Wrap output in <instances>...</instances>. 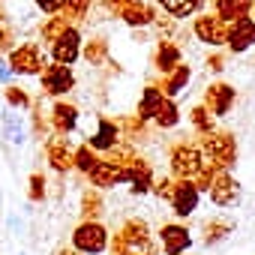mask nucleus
Segmentation results:
<instances>
[{
	"instance_id": "f3484780",
	"label": "nucleus",
	"mask_w": 255,
	"mask_h": 255,
	"mask_svg": "<svg viewBox=\"0 0 255 255\" xmlns=\"http://www.w3.org/2000/svg\"><path fill=\"white\" fill-rule=\"evenodd\" d=\"M183 63V51L174 39H159L156 42V54H153V69L165 78L168 72H174Z\"/></svg>"
},
{
	"instance_id": "7c9ffc66",
	"label": "nucleus",
	"mask_w": 255,
	"mask_h": 255,
	"mask_svg": "<svg viewBox=\"0 0 255 255\" xmlns=\"http://www.w3.org/2000/svg\"><path fill=\"white\" fill-rule=\"evenodd\" d=\"M81 57L90 63V66H102L108 60V42L105 39H90L81 45Z\"/></svg>"
},
{
	"instance_id": "58836bf2",
	"label": "nucleus",
	"mask_w": 255,
	"mask_h": 255,
	"mask_svg": "<svg viewBox=\"0 0 255 255\" xmlns=\"http://www.w3.org/2000/svg\"><path fill=\"white\" fill-rule=\"evenodd\" d=\"M45 177L42 174H30V189H27V198L30 201H42L45 198Z\"/></svg>"
},
{
	"instance_id": "6ab92c4d",
	"label": "nucleus",
	"mask_w": 255,
	"mask_h": 255,
	"mask_svg": "<svg viewBox=\"0 0 255 255\" xmlns=\"http://www.w3.org/2000/svg\"><path fill=\"white\" fill-rule=\"evenodd\" d=\"M117 18H120L123 24H129L132 30H138V27H150V24H153L156 9H153L150 3H144V0H132V3H126V6L120 9Z\"/></svg>"
},
{
	"instance_id": "37998d69",
	"label": "nucleus",
	"mask_w": 255,
	"mask_h": 255,
	"mask_svg": "<svg viewBox=\"0 0 255 255\" xmlns=\"http://www.w3.org/2000/svg\"><path fill=\"white\" fill-rule=\"evenodd\" d=\"M0 81H3V84L12 81V69H9V63H6L3 57H0Z\"/></svg>"
},
{
	"instance_id": "a19ab883",
	"label": "nucleus",
	"mask_w": 255,
	"mask_h": 255,
	"mask_svg": "<svg viewBox=\"0 0 255 255\" xmlns=\"http://www.w3.org/2000/svg\"><path fill=\"white\" fill-rule=\"evenodd\" d=\"M126 3H132V0H102V9H105V12H114V15H120V9H123Z\"/></svg>"
},
{
	"instance_id": "e433bc0d",
	"label": "nucleus",
	"mask_w": 255,
	"mask_h": 255,
	"mask_svg": "<svg viewBox=\"0 0 255 255\" xmlns=\"http://www.w3.org/2000/svg\"><path fill=\"white\" fill-rule=\"evenodd\" d=\"M150 27L159 33V39H171L174 30H177V18H171V15H156Z\"/></svg>"
},
{
	"instance_id": "5701e85b",
	"label": "nucleus",
	"mask_w": 255,
	"mask_h": 255,
	"mask_svg": "<svg viewBox=\"0 0 255 255\" xmlns=\"http://www.w3.org/2000/svg\"><path fill=\"white\" fill-rule=\"evenodd\" d=\"M252 9H255V0H213V12L228 24L252 15Z\"/></svg>"
},
{
	"instance_id": "1a4fd4ad",
	"label": "nucleus",
	"mask_w": 255,
	"mask_h": 255,
	"mask_svg": "<svg viewBox=\"0 0 255 255\" xmlns=\"http://www.w3.org/2000/svg\"><path fill=\"white\" fill-rule=\"evenodd\" d=\"M156 243H159V252L165 255H186L192 246V231L180 222H165L156 234Z\"/></svg>"
},
{
	"instance_id": "aec40b11",
	"label": "nucleus",
	"mask_w": 255,
	"mask_h": 255,
	"mask_svg": "<svg viewBox=\"0 0 255 255\" xmlns=\"http://www.w3.org/2000/svg\"><path fill=\"white\" fill-rule=\"evenodd\" d=\"M126 177H129L126 183L132 186V192H135V195H147V192L153 189V180H156V177H153L150 162H147V159H141V156H138L129 168H126Z\"/></svg>"
},
{
	"instance_id": "473e14b6",
	"label": "nucleus",
	"mask_w": 255,
	"mask_h": 255,
	"mask_svg": "<svg viewBox=\"0 0 255 255\" xmlns=\"http://www.w3.org/2000/svg\"><path fill=\"white\" fill-rule=\"evenodd\" d=\"M3 99H6V105L15 108V111H27L30 102H33V99L27 96V90L18 87V84H6V87H3Z\"/></svg>"
},
{
	"instance_id": "de8ad7c7",
	"label": "nucleus",
	"mask_w": 255,
	"mask_h": 255,
	"mask_svg": "<svg viewBox=\"0 0 255 255\" xmlns=\"http://www.w3.org/2000/svg\"><path fill=\"white\" fill-rule=\"evenodd\" d=\"M252 12H255V9H252Z\"/></svg>"
},
{
	"instance_id": "4468645a",
	"label": "nucleus",
	"mask_w": 255,
	"mask_h": 255,
	"mask_svg": "<svg viewBox=\"0 0 255 255\" xmlns=\"http://www.w3.org/2000/svg\"><path fill=\"white\" fill-rule=\"evenodd\" d=\"M225 48L231 54H246L249 48H255V18H237L228 24V39H225Z\"/></svg>"
},
{
	"instance_id": "c9c22d12",
	"label": "nucleus",
	"mask_w": 255,
	"mask_h": 255,
	"mask_svg": "<svg viewBox=\"0 0 255 255\" xmlns=\"http://www.w3.org/2000/svg\"><path fill=\"white\" fill-rule=\"evenodd\" d=\"M216 174H219V168H216V165H213V162H207V159H204V165H201V171H198V174H195V177H192V183H195V186H198V189H201V192H207V189H210V183H213V177H216Z\"/></svg>"
},
{
	"instance_id": "39448f33",
	"label": "nucleus",
	"mask_w": 255,
	"mask_h": 255,
	"mask_svg": "<svg viewBox=\"0 0 255 255\" xmlns=\"http://www.w3.org/2000/svg\"><path fill=\"white\" fill-rule=\"evenodd\" d=\"M6 63L12 69V75H39L45 69V51L39 42H21L6 54Z\"/></svg>"
},
{
	"instance_id": "412c9836",
	"label": "nucleus",
	"mask_w": 255,
	"mask_h": 255,
	"mask_svg": "<svg viewBox=\"0 0 255 255\" xmlns=\"http://www.w3.org/2000/svg\"><path fill=\"white\" fill-rule=\"evenodd\" d=\"M3 135H6V141L9 144H15V147H24L27 144V120H24V111H15V108H9L6 114H3Z\"/></svg>"
},
{
	"instance_id": "2eb2a0df",
	"label": "nucleus",
	"mask_w": 255,
	"mask_h": 255,
	"mask_svg": "<svg viewBox=\"0 0 255 255\" xmlns=\"http://www.w3.org/2000/svg\"><path fill=\"white\" fill-rule=\"evenodd\" d=\"M93 123H96V126H93V132H87V144H90L96 153H105V150H111L114 144L123 141V138H120V129H117V120H111V117H96Z\"/></svg>"
},
{
	"instance_id": "dca6fc26",
	"label": "nucleus",
	"mask_w": 255,
	"mask_h": 255,
	"mask_svg": "<svg viewBox=\"0 0 255 255\" xmlns=\"http://www.w3.org/2000/svg\"><path fill=\"white\" fill-rule=\"evenodd\" d=\"M78 120H81V111H78L72 102L57 99V102L51 105V129H54V135H69V132H75V129H78Z\"/></svg>"
},
{
	"instance_id": "ea45409f",
	"label": "nucleus",
	"mask_w": 255,
	"mask_h": 255,
	"mask_svg": "<svg viewBox=\"0 0 255 255\" xmlns=\"http://www.w3.org/2000/svg\"><path fill=\"white\" fill-rule=\"evenodd\" d=\"M33 3H36V9H39L42 15H54V12H60V9H63L66 0H33Z\"/></svg>"
},
{
	"instance_id": "9d476101",
	"label": "nucleus",
	"mask_w": 255,
	"mask_h": 255,
	"mask_svg": "<svg viewBox=\"0 0 255 255\" xmlns=\"http://www.w3.org/2000/svg\"><path fill=\"white\" fill-rule=\"evenodd\" d=\"M234 99H237V90H234L231 84H225V81H216V84H207V90H204V102H201V105L219 120V117H228V114H231Z\"/></svg>"
},
{
	"instance_id": "79ce46f5",
	"label": "nucleus",
	"mask_w": 255,
	"mask_h": 255,
	"mask_svg": "<svg viewBox=\"0 0 255 255\" xmlns=\"http://www.w3.org/2000/svg\"><path fill=\"white\" fill-rule=\"evenodd\" d=\"M207 69L210 72H222L225 69V54H210L207 57Z\"/></svg>"
},
{
	"instance_id": "a878e982",
	"label": "nucleus",
	"mask_w": 255,
	"mask_h": 255,
	"mask_svg": "<svg viewBox=\"0 0 255 255\" xmlns=\"http://www.w3.org/2000/svg\"><path fill=\"white\" fill-rule=\"evenodd\" d=\"M189 81H192V66H189V63H180L174 72L165 75V81H162V93L171 96V99H177V96L189 87Z\"/></svg>"
},
{
	"instance_id": "0eeeda50",
	"label": "nucleus",
	"mask_w": 255,
	"mask_h": 255,
	"mask_svg": "<svg viewBox=\"0 0 255 255\" xmlns=\"http://www.w3.org/2000/svg\"><path fill=\"white\" fill-rule=\"evenodd\" d=\"M39 81H42V93L45 96H66L69 90H75V72L72 66H63V63H45V69L39 72Z\"/></svg>"
},
{
	"instance_id": "423d86ee",
	"label": "nucleus",
	"mask_w": 255,
	"mask_h": 255,
	"mask_svg": "<svg viewBox=\"0 0 255 255\" xmlns=\"http://www.w3.org/2000/svg\"><path fill=\"white\" fill-rule=\"evenodd\" d=\"M192 33L207 48H222L228 39V21H222L216 12H198L192 21Z\"/></svg>"
},
{
	"instance_id": "4be33fe9",
	"label": "nucleus",
	"mask_w": 255,
	"mask_h": 255,
	"mask_svg": "<svg viewBox=\"0 0 255 255\" xmlns=\"http://www.w3.org/2000/svg\"><path fill=\"white\" fill-rule=\"evenodd\" d=\"M168 99H171V96H165L159 87L147 84V87L141 90V96H138V117H141V120H147V123H153V117L159 114V108H162Z\"/></svg>"
},
{
	"instance_id": "bb28decb",
	"label": "nucleus",
	"mask_w": 255,
	"mask_h": 255,
	"mask_svg": "<svg viewBox=\"0 0 255 255\" xmlns=\"http://www.w3.org/2000/svg\"><path fill=\"white\" fill-rule=\"evenodd\" d=\"M156 3L162 6V12L165 15H171V18H192V15H198L201 12V6H204V0H156Z\"/></svg>"
},
{
	"instance_id": "2f4dec72",
	"label": "nucleus",
	"mask_w": 255,
	"mask_h": 255,
	"mask_svg": "<svg viewBox=\"0 0 255 255\" xmlns=\"http://www.w3.org/2000/svg\"><path fill=\"white\" fill-rule=\"evenodd\" d=\"M189 120H192V126H195V132H198V135H207V132L216 129V117H213L204 105H195V108L189 111Z\"/></svg>"
},
{
	"instance_id": "b1692460",
	"label": "nucleus",
	"mask_w": 255,
	"mask_h": 255,
	"mask_svg": "<svg viewBox=\"0 0 255 255\" xmlns=\"http://www.w3.org/2000/svg\"><path fill=\"white\" fill-rule=\"evenodd\" d=\"M117 129H120L123 141L138 144L147 138V120H141L138 114H123V117H117Z\"/></svg>"
},
{
	"instance_id": "a18cd8bd",
	"label": "nucleus",
	"mask_w": 255,
	"mask_h": 255,
	"mask_svg": "<svg viewBox=\"0 0 255 255\" xmlns=\"http://www.w3.org/2000/svg\"><path fill=\"white\" fill-rule=\"evenodd\" d=\"M57 255H81V252H78V249H72V246H69V249H60V252H57Z\"/></svg>"
},
{
	"instance_id": "c756f323",
	"label": "nucleus",
	"mask_w": 255,
	"mask_h": 255,
	"mask_svg": "<svg viewBox=\"0 0 255 255\" xmlns=\"http://www.w3.org/2000/svg\"><path fill=\"white\" fill-rule=\"evenodd\" d=\"M69 24H72V21L63 15V9H60V12H54L51 18H45V21L39 24V36H42V42H48V45H51V42H54V39L69 27Z\"/></svg>"
},
{
	"instance_id": "f8f14e48",
	"label": "nucleus",
	"mask_w": 255,
	"mask_h": 255,
	"mask_svg": "<svg viewBox=\"0 0 255 255\" xmlns=\"http://www.w3.org/2000/svg\"><path fill=\"white\" fill-rule=\"evenodd\" d=\"M198 201H201V189L192 183V180H174V195H171V213L186 219L198 210Z\"/></svg>"
},
{
	"instance_id": "cd10ccee",
	"label": "nucleus",
	"mask_w": 255,
	"mask_h": 255,
	"mask_svg": "<svg viewBox=\"0 0 255 255\" xmlns=\"http://www.w3.org/2000/svg\"><path fill=\"white\" fill-rule=\"evenodd\" d=\"M105 213V201H102V189H84L81 192V222L87 219H99Z\"/></svg>"
},
{
	"instance_id": "f704fd0d",
	"label": "nucleus",
	"mask_w": 255,
	"mask_h": 255,
	"mask_svg": "<svg viewBox=\"0 0 255 255\" xmlns=\"http://www.w3.org/2000/svg\"><path fill=\"white\" fill-rule=\"evenodd\" d=\"M90 9H93V0H66L63 3V15L69 21H84L90 18Z\"/></svg>"
},
{
	"instance_id": "9b49d317",
	"label": "nucleus",
	"mask_w": 255,
	"mask_h": 255,
	"mask_svg": "<svg viewBox=\"0 0 255 255\" xmlns=\"http://www.w3.org/2000/svg\"><path fill=\"white\" fill-rule=\"evenodd\" d=\"M207 195H210V201L216 207H237L240 204V183H237V177L231 171H219L213 177Z\"/></svg>"
},
{
	"instance_id": "c03bdc74",
	"label": "nucleus",
	"mask_w": 255,
	"mask_h": 255,
	"mask_svg": "<svg viewBox=\"0 0 255 255\" xmlns=\"http://www.w3.org/2000/svg\"><path fill=\"white\" fill-rule=\"evenodd\" d=\"M6 27H9V24H6V15H3V9H0V33H3Z\"/></svg>"
},
{
	"instance_id": "6e6552de",
	"label": "nucleus",
	"mask_w": 255,
	"mask_h": 255,
	"mask_svg": "<svg viewBox=\"0 0 255 255\" xmlns=\"http://www.w3.org/2000/svg\"><path fill=\"white\" fill-rule=\"evenodd\" d=\"M81 45H84L81 30H78L75 24H69V27L51 42V60H54V63H63V66H72V63H78V57H81Z\"/></svg>"
},
{
	"instance_id": "f257e3e1",
	"label": "nucleus",
	"mask_w": 255,
	"mask_h": 255,
	"mask_svg": "<svg viewBox=\"0 0 255 255\" xmlns=\"http://www.w3.org/2000/svg\"><path fill=\"white\" fill-rule=\"evenodd\" d=\"M108 249H111V255H117V252H129V255H159V243H153V234H150L147 219H138V216L126 219V222L120 225V231L111 237Z\"/></svg>"
},
{
	"instance_id": "ddd939ff",
	"label": "nucleus",
	"mask_w": 255,
	"mask_h": 255,
	"mask_svg": "<svg viewBox=\"0 0 255 255\" xmlns=\"http://www.w3.org/2000/svg\"><path fill=\"white\" fill-rule=\"evenodd\" d=\"M45 156H48V165L57 171V174H66L75 168V150L69 147V138L66 135H51L45 138Z\"/></svg>"
},
{
	"instance_id": "393cba45",
	"label": "nucleus",
	"mask_w": 255,
	"mask_h": 255,
	"mask_svg": "<svg viewBox=\"0 0 255 255\" xmlns=\"http://www.w3.org/2000/svg\"><path fill=\"white\" fill-rule=\"evenodd\" d=\"M228 234H234V219H204L201 222V240H204V246H216V243H222Z\"/></svg>"
},
{
	"instance_id": "c85d7f7f",
	"label": "nucleus",
	"mask_w": 255,
	"mask_h": 255,
	"mask_svg": "<svg viewBox=\"0 0 255 255\" xmlns=\"http://www.w3.org/2000/svg\"><path fill=\"white\" fill-rule=\"evenodd\" d=\"M102 159H108L111 165H117V168H129L135 159H138V153H135V144H129V141H120V144H114L111 150H105V156Z\"/></svg>"
},
{
	"instance_id": "4c0bfd02",
	"label": "nucleus",
	"mask_w": 255,
	"mask_h": 255,
	"mask_svg": "<svg viewBox=\"0 0 255 255\" xmlns=\"http://www.w3.org/2000/svg\"><path fill=\"white\" fill-rule=\"evenodd\" d=\"M156 198H162V201H171V195H174V177H159V180H153V189H150Z\"/></svg>"
},
{
	"instance_id": "a211bd4d",
	"label": "nucleus",
	"mask_w": 255,
	"mask_h": 255,
	"mask_svg": "<svg viewBox=\"0 0 255 255\" xmlns=\"http://www.w3.org/2000/svg\"><path fill=\"white\" fill-rule=\"evenodd\" d=\"M90 177V183L96 186V189H114V186H123L126 180V168H117V165H111L108 159H99L96 162V168L87 174Z\"/></svg>"
},
{
	"instance_id": "72a5a7b5",
	"label": "nucleus",
	"mask_w": 255,
	"mask_h": 255,
	"mask_svg": "<svg viewBox=\"0 0 255 255\" xmlns=\"http://www.w3.org/2000/svg\"><path fill=\"white\" fill-rule=\"evenodd\" d=\"M102 156L90 147V144H81V147H75V168L81 171V174H90L93 168H96V162H99Z\"/></svg>"
},
{
	"instance_id": "20e7f679",
	"label": "nucleus",
	"mask_w": 255,
	"mask_h": 255,
	"mask_svg": "<svg viewBox=\"0 0 255 255\" xmlns=\"http://www.w3.org/2000/svg\"><path fill=\"white\" fill-rule=\"evenodd\" d=\"M204 165V153L198 144H174L171 153H168V168H171V177L174 180H192Z\"/></svg>"
},
{
	"instance_id": "49530a36",
	"label": "nucleus",
	"mask_w": 255,
	"mask_h": 255,
	"mask_svg": "<svg viewBox=\"0 0 255 255\" xmlns=\"http://www.w3.org/2000/svg\"><path fill=\"white\" fill-rule=\"evenodd\" d=\"M117 255H129V252H117Z\"/></svg>"
},
{
	"instance_id": "7ed1b4c3",
	"label": "nucleus",
	"mask_w": 255,
	"mask_h": 255,
	"mask_svg": "<svg viewBox=\"0 0 255 255\" xmlns=\"http://www.w3.org/2000/svg\"><path fill=\"white\" fill-rule=\"evenodd\" d=\"M108 243H111V234L99 219L78 222L72 231V249H78L81 255H102L108 252Z\"/></svg>"
},
{
	"instance_id": "f03ea898",
	"label": "nucleus",
	"mask_w": 255,
	"mask_h": 255,
	"mask_svg": "<svg viewBox=\"0 0 255 255\" xmlns=\"http://www.w3.org/2000/svg\"><path fill=\"white\" fill-rule=\"evenodd\" d=\"M201 153L207 162H213L219 171H228L234 162H237V138L231 132H222V129H213L207 135H201L198 141Z\"/></svg>"
}]
</instances>
